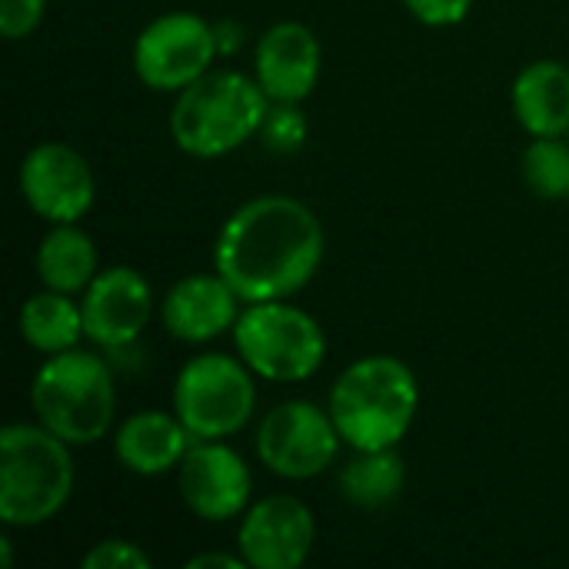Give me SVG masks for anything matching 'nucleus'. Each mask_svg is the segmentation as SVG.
<instances>
[{"label": "nucleus", "instance_id": "f257e3e1", "mask_svg": "<svg viewBox=\"0 0 569 569\" xmlns=\"http://www.w3.org/2000/svg\"><path fill=\"white\" fill-rule=\"evenodd\" d=\"M323 257L327 230L317 210L290 193L243 200L213 240V270L243 303L293 300L320 273Z\"/></svg>", "mask_w": 569, "mask_h": 569}, {"label": "nucleus", "instance_id": "f03ea898", "mask_svg": "<svg viewBox=\"0 0 569 569\" xmlns=\"http://www.w3.org/2000/svg\"><path fill=\"white\" fill-rule=\"evenodd\" d=\"M327 410L347 450H390L413 430L420 380L413 367L393 353H363L330 383Z\"/></svg>", "mask_w": 569, "mask_h": 569}, {"label": "nucleus", "instance_id": "7ed1b4c3", "mask_svg": "<svg viewBox=\"0 0 569 569\" xmlns=\"http://www.w3.org/2000/svg\"><path fill=\"white\" fill-rule=\"evenodd\" d=\"M270 97L253 73L213 67L180 93H173L167 130L180 153L193 160H220L260 137Z\"/></svg>", "mask_w": 569, "mask_h": 569}, {"label": "nucleus", "instance_id": "20e7f679", "mask_svg": "<svg viewBox=\"0 0 569 569\" xmlns=\"http://www.w3.org/2000/svg\"><path fill=\"white\" fill-rule=\"evenodd\" d=\"M33 420L67 440L73 450L97 447L113 437L117 377L103 350L73 347L43 357L30 380Z\"/></svg>", "mask_w": 569, "mask_h": 569}, {"label": "nucleus", "instance_id": "39448f33", "mask_svg": "<svg viewBox=\"0 0 569 569\" xmlns=\"http://www.w3.org/2000/svg\"><path fill=\"white\" fill-rule=\"evenodd\" d=\"M77 487L73 447L37 420L0 430V523L40 530L53 523Z\"/></svg>", "mask_w": 569, "mask_h": 569}, {"label": "nucleus", "instance_id": "423d86ee", "mask_svg": "<svg viewBox=\"0 0 569 569\" xmlns=\"http://www.w3.org/2000/svg\"><path fill=\"white\" fill-rule=\"evenodd\" d=\"M230 340L237 357L267 383H307L327 360L320 320L290 300L243 303Z\"/></svg>", "mask_w": 569, "mask_h": 569}, {"label": "nucleus", "instance_id": "0eeeda50", "mask_svg": "<svg viewBox=\"0 0 569 569\" xmlns=\"http://www.w3.org/2000/svg\"><path fill=\"white\" fill-rule=\"evenodd\" d=\"M257 373L223 350L190 357L170 390V410L183 420L193 440H230L257 417Z\"/></svg>", "mask_w": 569, "mask_h": 569}, {"label": "nucleus", "instance_id": "6e6552de", "mask_svg": "<svg viewBox=\"0 0 569 569\" xmlns=\"http://www.w3.org/2000/svg\"><path fill=\"white\" fill-rule=\"evenodd\" d=\"M343 447L347 443L327 403H313L303 397L270 407L253 433L257 463L287 483H307L333 470Z\"/></svg>", "mask_w": 569, "mask_h": 569}, {"label": "nucleus", "instance_id": "1a4fd4ad", "mask_svg": "<svg viewBox=\"0 0 569 569\" xmlns=\"http://www.w3.org/2000/svg\"><path fill=\"white\" fill-rule=\"evenodd\" d=\"M220 60L213 20L197 10H167L133 37V77L153 93H180Z\"/></svg>", "mask_w": 569, "mask_h": 569}, {"label": "nucleus", "instance_id": "9d476101", "mask_svg": "<svg viewBox=\"0 0 569 569\" xmlns=\"http://www.w3.org/2000/svg\"><path fill=\"white\" fill-rule=\"evenodd\" d=\"M17 193L23 207L50 223H80L97 200L90 160L67 140L33 143L17 167Z\"/></svg>", "mask_w": 569, "mask_h": 569}, {"label": "nucleus", "instance_id": "9b49d317", "mask_svg": "<svg viewBox=\"0 0 569 569\" xmlns=\"http://www.w3.org/2000/svg\"><path fill=\"white\" fill-rule=\"evenodd\" d=\"M87 340L103 353H120L140 343L150 320L160 313L150 280L127 263L103 267L80 293Z\"/></svg>", "mask_w": 569, "mask_h": 569}, {"label": "nucleus", "instance_id": "f8f14e48", "mask_svg": "<svg viewBox=\"0 0 569 569\" xmlns=\"http://www.w3.org/2000/svg\"><path fill=\"white\" fill-rule=\"evenodd\" d=\"M183 507L203 523H230L253 503V470L230 440H193L177 467Z\"/></svg>", "mask_w": 569, "mask_h": 569}, {"label": "nucleus", "instance_id": "ddd939ff", "mask_svg": "<svg viewBox=\"0 0 569 569\" xmlns=\"http://www.w3.org/2000/svg\"><path fill=\"white\" fill-rule=\"evenodd\" d=\"M317 547V517L293 493L253 500L237 527V553L247 569H300Z\"/></svg>", "mask_w": 569, "mask_h": 569}, {"label": "nucleus", "instance_id": "4468645a", "mask_svg": "<svg viewBox=\"0 0 569 569\" xmlns=\"http://www.w3.org/2000/svg\"><path fill=\"white\" fill-rule=\"evenodd\" d=\"M270 103H303L323 77V43L303 20H277L253 43V70Z\"/></svg>", "mask_w": 569, "mask_h": 569}, {"label": "nucleus", "instance_id": "2eb2a0df", "mask_svg": "<svg viewBox=\"0 0 569 569\" xmlns=\"http://www.w3.org/2000/svg\"><path fill=\"white\" fill-rule=\"evenodd\" d=\"M243 313V297L217 270H197L167 287L160 297V327L170 340L207 347L233 333Z\"/></svg>", "mask_w": 569, "mask_h": 569}, {"label": "nucleus", "instance_id": "dca6fc26", "mask_svg": "<svg viewBox=\"0 0 569 569\" xmlns=\"http://www.w3.org/2000/svg\"><path fill=\"white\" fill-rule=\"evenodd\" d=\"M190 447L193 437L173 410L147 407L113 427V460L143 480L177 473Z\"/></svg>", "mask_w": 569, "mask_h": 569}, {"label": "nucleus", "instance_id": "f3484780", "mask_svg": "<svg viewBox=\"0 0 569 569\" xmlns=\"http://www.w3.org/2000/svg\"><path fill=\"white\" fill-rule=\"evenodd\" d=\"M510 107L527 137H569V63H527L510 87Z\"/></svg>", "mask_w": 569, "mask_h": 569}, {"label": "nucleus", "instance_id": "a211bd4d", "mask_svg": "<svg viewBox=\"0 0 569 569\" xmlns=\"http://www.w3.org/2000/svg\"><path fill=\"white\" fill-rule=\"evenodd\" d=\"M100 270V250L80 223H50L33 250V273L47 290L80 297Z\"/></svg>", "mask_w": 569, "mask_h": 569}, {"label": "nucleus", "instance_id": "6ab92c4d", "mask_svg": "<svg viewBox=\"0 0 569 569\" xmlns=\"http://www.w3.org/2000/svg\"><path fill=\"white\" fill-rule=\"evenodd\" d=\"M17 333L40 357H53V353L80 347L87 340L80 297L40 287L20 303Z\"/></svg>", "mask_w": 569, "mask_h": 569}, {"label": "nucleus", "instance_id": "aec40b11", "mask_svg": "<svg viewBox=\"0 0 569 569\" xmlns=\"http://www.w3.org/2000/svg\"><path fill=\"white\" fill-rule=\"evenodd\" d=\"M407 487V463L400 447L390 450H350V460L337 470L340 497L367 513L387 510L400 500Z\"/></svg>", "mask_w": 569, "mask_h": 569}, {"label": "nucleus", "instance_id": "412c9836", "mask_svg": "<svg viewBox=\"0 0 569 569\" xmlns=\"http://www.w3.org/2000/svg\"><path fill=\"white\" fill-rule=\"evenodd\" d=\"M520 173L540 200H567L569 137H530L520 157Z\"/></svg>", "mask_w": 569, "mask_h": 569}, {"label": "nucleus", "instance_id": "4be33fe9", "mask_svg": "<svg viewBox=\"0 0 569 569\" xmlns=\"http://www.w3.org/2000/svg\"><path fill=\"white\" fill-rule=\"evenodd\" d=\"M257 140L280 157L303 150V143L310 140V120L303 113V103H270Z\"/></svg>", "mask_w": 569, "mask_h": 569}, {"label": "nucleus", "instance_id": "5701e85b", "mask_svg": "<svg viewBox=\"0 0 569 569\" xmlns=\"http://www.w3.org/2000/svg\"><path fill=\"white\" fill-rule=\"evenodd\" d=\"M83 569H150L153 560L150 553L130 540V537H103L97 540L83 557H80Z\"/></svg>", "mask_w": 569, "mask_h": 569}, {"label": "nucleus", "instance_id": "b1692460", "mask_svg": "<svg viewBox=\"0 0 569 569\" xmlns=\"http://www.w3.org/2000/svg\"><path fill=\"white\" fill-rule=\"evenodd\" d=\"M50 0H0V33L3 40L17 43L37 33V27L47 17Z\"/></svg>", "mask_w": 569, "mask_h": 569}, {"label": "nucleus", "instance_id": "393cba45", "mask_svg": "<svg viewBox=\"0 0 569 569\" xmlns=\"http://www.w3.org/2000/svg\"><path fill=\"white\" fill-rule=\"evenodd\" d=\"M477 0H403V7L410 10V17L423 27L443 30V27H457L470 17Z\"/></svg>", "mask_w": 569, "mask_h": 569}, {"label": "nucleus", "instance_id": "a878e982", "mask_svg": "<svg viewBox=\"0 0 569 569\" xmlns=\"http://www.w3.org/2000/svg\"><path fill=\"white\" fill-rule=\"evenodd\" d=\"M213 37H217V53L220 60H233L247 47V27L237 17H220L213 20Z\"/></svg>", "mask_w": 569, "mask_h": 569}, {"label": "nucleus", "instance_id": "bb28decb", "mask_svg": "<svg viewBox=\"0 0 569 569\" xmlns=\"http://www.w3.org/2000/svg\"><path fill=\"white\" fill-rule=\"evenodd\" d=\"M187 567L190 569H247V563H243V557L240 553H220V550H207V553H197V557H190L187 560Z\"/></svg>", "mask_w": 569, "mask_h": 569}, {"label": "nucleus", "instance_id": "cd10ccee", "mask_svg": "<svg viewBox=\"0 0 569 569\" xmlns=\"http://www.w3.org/2000/svg\"><path fill=\"white\" fill-rule=\"evenodd\" d=\"M0 567L3 569L13 567V540H10V533H3V537H0Z\"/></svg>", "mask_w": 569, "mask_h": 569}, {"label": "nucleus", "instance_id": "c85d7f7f", "mask_svg": "<svg viewBox=\"0 0 569 569\" xmlns=\"http://www.w3.org/2000/svg\"><path fill=\"white\" fill-rule=\"evenodd\" d=\"M567 203H569V197H567Z\"/></svg>", "mask_w": 569, "mask_h": 569}]
</instances>
